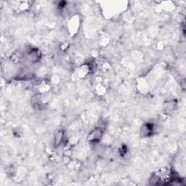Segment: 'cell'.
<instances>
[{"instance_id":"cell-1","label":"cell","mask_w":186,"mask_h":186,"mask_svg":"<svg viewBox=\"0 0 186 186\" xmlns=\"http://www.w3.org/2000/svg\"><path fill=\"white\" fill-rule=\"evenodd\" d=\"M102 135V132L100 129H96L93 132L91 135H90V140H98L101 138Z\"/></svg>"}]
</instances>
